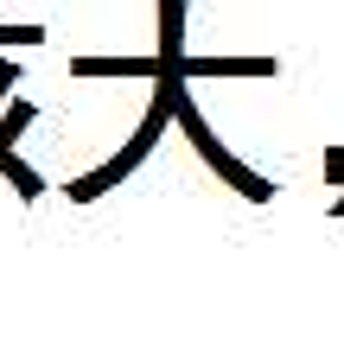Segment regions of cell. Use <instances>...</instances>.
<instances>
[{"label": "cell", "mask_w": 344, "mask_h": 356, "mask_svg": "<svg viewBox=\"0 0 344 356\" xmlns=\"http://www.w3.org/2000/svg\"><path fill=\"white\" fill-rule=\"evenodd\" d=\"M172 121L185 127V140L198 147V159H204L210 172H217L224 185H236V191H242L249 204H274V178L249 172V165H242V159H236V153H230V147L217 140V134H210V121H204V115H198V102L185 96V76H179V70H172Z\"/></svg>", "instance_id": "2"}, {"label": "cell", "mask_w": 344, "mask_h": 356, "mask_svg": "<svg viewBox=\"0 0 344 356\" xmlns=\"http://www.w3.org/2000/svg\"><path fill=\"white\" fill-rule=\"evenodd\" d=\"M0 44H45V26H0Z\"/></svg>", "instance_id": "8"}, {"label": "cell", "mask_w": 344, "mask_h": 356, "mask_svg": "<svg viewBox=\"0 0 344 356\" xmlns=\"http://www.w3.org/2000/svg\"><path fill=\"white\" fill-rule=\"evenodd\" d=\"M172 70H179V64H166V70L153 76V102H147L141 127L127 134V147H121L109 165H96V172H83V178H70V185H64V197H70V204H96L102 191H115L121 178L134 172V165H141L153 147H159V134H166V121H172Z\"/></svg>", "instance_id": "1"}, {"label": "cell", "mask_w": 344, "mask_h": 356, "mask_svg": "<svg viewBox=\"0 0 344 356\" xmlns=\"http://www.w3.org/2000/svg\"><path fill=\"white\" fill-rule=\"evenodd\" d=\"M281 64L274 58H179V76L191 83V76H274Z\"/></svg>", "instance_id": "3"}, {"label": "cell", "mask_w": 344, "mask_h": 356, "mask_svg": "<svg viewBox=\"0 0 344 356\" xmlns=\"http://www.w3.org/2000/svg\"><path fill=\"white\" fill-rule=\"evenodd\" d=\"M159 64H179L185 58V0H159V44H153Z\"/></svg>", "instance_id": "5"}, {"label": "cell", "mask_w": 344, "mask_h": 356, "mask_svg": "<svg viewBox=\"0 0 344 356\" xmlns=\"http://www.w3.org/2000/svg\"><path fill=\"white\" fill-rule=\"evenodd\" d=\"M13 83H19V64H13V58H0V102H7V89H13Z\"/></svg>", "instance_id": "9"}, {"label": "cell", "mask_w": 344, "mask_h": 356, "mask_svg": "<svg viewBox=\"0 0 344 356\" xmlns=\"http://www.w3.org/2000/svg\"><path fill=\"white\" fill-rule=\"evenodd\" d=\"M26 127H32V102H0V153H7Z\"/></svg>", "instance_id": "7"}, {"label": "cell", "mask_w": 344, "mask_h": 356, "mask_svg": "<svg viewBox=\"0 0 344 356\" xmlns=\"http://www.w3.org/2000/svg\"><path fill=\"white\" fill-rule=\"evenodd\" d=\"M159 70H166V64H159L153 51H147V58H70V76H147V83H153Z\"/></svg>", "instance_id": "4"}, {"label": "cell", "mask_w": 344, "mask_h": 356, "mask_svg": "<svg viewBox=\"0 0 344 356\" xmlns=\"http://www.w3.org/2000/svg\"><path fill=\"white\" fill-rule=\"evenodd\" d=\"M0 172H7V185H13V191H19L26 204H38V197H45V178H38V172H32V165H26V159H19L13 147L0 153Z\"/></svg>", "instance_id": "6"}]
</instances>
